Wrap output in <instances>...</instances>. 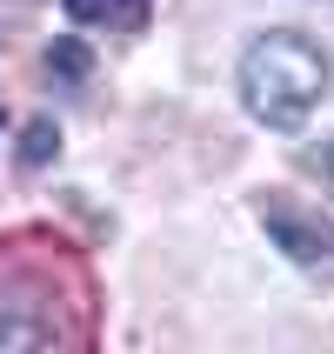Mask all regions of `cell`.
I'll use <instances>...</instances> for the list:
<instances>
[{
	"label": "cell",
	"instance_id": "cell-4",
	"mask_svg": "<svg viewBox=\"0 0 334 354\" xmlns=\"http://www.w3.org/2000/svg\"><path fill=\"white\" fill-rule=\"evenodd\" d=\"M60 7L80 27H120V34H140L147 27V0H60Z\"/></svg>",
	"mask_w": 334,
	"mask_h": 354
},
{
	"label": "cell",
	"instance_id": "cell-1",
	"mask_svg": "<svg viewBox=\"0 0 334 354\" xmlns=\"http://www.w3.org/2000/svg\"><path fill=\"white\" fill-rule=\"evenodd\" d=\"M234 87H241V107L261 127L295 134L301 120L321 107V94H328V54L308 34H295V27H275V34L248 40Z\"/></svg>",
	"mask_w": 334,
	"mask_h": 354
},
{
	"label": "cell",
	"instance_id": "cell-2",
	"mask_svg": "<svg viewBox=\"0 0 334 354\" xmlns=\"http://www.w3.org/2000/svg\"><path fill=\"white\" fill-rule=\"evenodd\" d=\"M261 227L275 234V248L288 261H301V268H328L334 261V227L315 214V207H301V201H288V194H261Z\"/></svg>",
	"mask_w": 334,
	"mask_h": 354
},
{
	"label": "cell",
	"instance_id": "cell-5",
	"mask_svg": "<svg viewBox=\"0 0 334 354\" xmlns=\"http://www.w3.org/2000/svg\"><path fill=\"white\" fill-rule=\"evenodd\" d=\"M87 67H94V54H87V40L60 34L54 47H47V74H54V80H67V87H80V80H87Z\"/></svg>",
	"mask_w": 334,
	"mask_h": 354
},
{
	"label": "cell",
	"instance_id": "cell-3",
	"mask_svg": "<svg viewBox=\"0 0 334 354\" xmlns=\"http://www.w3.org/2000/svg\"><path fill=\"white\" fill-rule=\"evenodd\" d=\"M0 354H67L60 321L40 308V295L0 288Z\"/></svg>",
	"mask_w": 334,
	"mask_h": 354
},
{
	"label": "cell",
	"instance_id": "cell-7",
	"mask_svg": "<svg viewBox=\"0 0 334 354\" xmlns=\"http://www.w3.org/2000/svg\"><path fill=\"white\" fill-rule=\"evenodd\" d=\"M321 167H328V174H334V147H321Z\"/></svg>",
	"mask_w": 334,
	"mask_h": 354
},
{
	"label": "cell",
	"instance_id": "cell-8",
	"mask_svg": "<svg viewBox=\"0 0 334 354\" xmlns=\"http://www.w3.org/2000/svg\"><path fill=\"white\" fill-rule=\"evenodd\" d=\"M0 127H7V107H0Z\"/></svg>",
	"mask_w": 334,
	"mask_h": 354
},
{
	"label": "cell",
	"instance_id": "cell-6",
	"mask_svg": "<svg viewBox=\"0 0 334 354\" xmlns=\"http://www.w3.org/2000/svg\"><path fill=\"white\" fill-rule=\"evenodd\" d=\"M54 154H60V127H54L47 114L27 120V134H20V167H47Z\"/></svg>",
	"mask_w": 334,
	"mask_h": 354
}]
</instances>
